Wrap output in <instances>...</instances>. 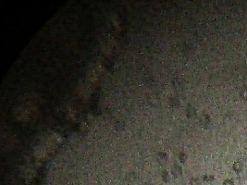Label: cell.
<instances>
[{"mask_svg":"<svg viewBox=\"0 0 247 185\" xmlns=\"http://www.w3.org/2000/svg\"><path fill=\"white\" fill-rule=\"evenodd\" d=\"M145 185H150V184H148V183H146V184H145Z\"/></svg>","mask_w":247,"mask_h":185,"instance_id":"obj_9","label":"cell"},{"mask_svg":"<svg viewBox=\"0 0 247 185\" xmlns=\"http://www.w3.org/2000/svg\"><path fill=\"white\" fill-rule=\"evenodd\" d=\"M241 96L244 100H247V88H244V89L241 92Z\"/></svg>","mask_w":247,"mask_h":185,"instance_id":"obj_7","label":"cell"},{"mask_svg":"<svg viewBox=\"0 0 247 185\" xmlns=\"http://www.w3.org/2000/svg\"><path fill=\"white\" fill-rule=\"evenodd\" d=\"M171 175L173 176L174 178H178L180 177L182 175V169L180 166L178 165H174L172 169H171Z\"/></svg>","mask_w":247,"mask_h":185,"instance_id":"obj_1","label":"cell"},{"mask_svg":"<svg viewBox=\"0 0 247 185\" xmlns=\"http://www.w3.org/2000/svg\"><path fill=\"white\" fill-rule=\"evenodd\" d=\"M233 170L235 171V172H237V173H240V172H242V169H244V164H242V161H236L234 164H233Z\"/></svg>","mask_w":247,"mask_h":185,"instance_id":"obj_2","label":"cell"},{"mask_svg":"<svg viewBox=\"0 0 247 185\" xmlns=\"http://www.w3.org/2000/svg\"><path fill=\"white\" fill-rule=\"evenodd\" d=\"M179 159H180V162L185 163V162H186V160H187V155L185 153H180L179 155Z\"/></svg>","mask_w":247,"mask_h":185,"instance_id":"obj_6","label":"cell"},{"mask_svg":"<svg viewBox=\"0 0 247 185\" xmlns=\"http://www.w3.org/2000/svg\"><path fill=\"white\" fill-rule=\"evenodd\" d=\"M201 180L197 178H193L190 180V185H201Z\"/></svg>","mask_w":247,"mask_h":185,"instance_id":"obj_5","label":"cell"},{"mask_svg":"<svg viewBox=\"0 0 247 185\" xmlns=\"http://www.w3.org/2000/svg\"><path fill=\"white\" fill-rule=\"evenodd\" d=\"M162 179L164 180L165 182H170V179H171V175L169 174V171L164 170L162 172Z\"/></svg>","mask_w":247,"mask_h":185,"instance_id":"obj_3","label":"cell"},{"mask_svg":"<svg viewBox=\"0 0 247 185\" xmlns=\"http://www.w3.org/2000/svg\"><path fill=\"white\" fill-rule=\"evenodd\" d=\"M215 180V177L212 175H205L203 176V180L205 182H212L213 180Z\"/></svg>","mask_w":247,"mask_h":185,"instance_id":"obj_4","label":"cell"},{"mask_svg":"<svg viewBox=\"0 0 247 185\" xmlns=\"http://www.w3.org/2000/svg\"><path fill=\"white\" fill-rule=\"evenodd\" d=\"M222 185H234V182L232 180H225Z\"/></svg>","mask_w":247,"mask_h":185,"instance_id":"obj_8","label":"cell"}]
</instances>
